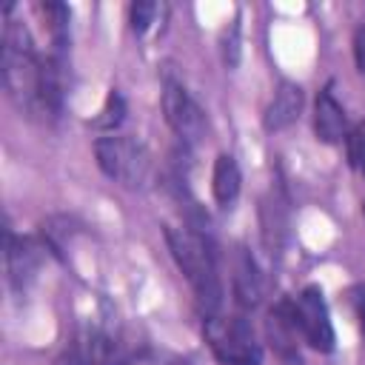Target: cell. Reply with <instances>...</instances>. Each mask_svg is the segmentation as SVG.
<instances>
[{
	"label": "cell",
	"instance_id": "6da1fadb",
	"mask_svg": "<svg viewBox=\"0 0 365 365\" xmlns=\"http://www.w3.org/2000/svg\"><path fill=\"white\" fill-rule=\"evenodd\" d=\"M163 234H165L171 259L177 262V268L182 271V277L188 279V285L194 291L200 317L220 314L225 288L220 279L217 251H214V242L208 240V234L197 231L194 225H165Z\"/></svg>",
	"mask_w": 365,
	"mask_h": 365
},
{
	"label": "cell",
	"instance_id": "7a4b0ae2",
	"mask_svg": "<svg viewBox=\"0 0 365 365\" xmlns=\"http://www.w3.org/2000/svg\"><path fill=\"white\" fill-rule=\"evenodd\" d=\"M3 86L11 103L31 120H40V80L43 51H37L29 29L20 20H6L3 29Z\"/></svg>",
	"mask_w": 365,
	"mask_h": 365
},
{
	"label": "cell",
	"instance_id": "3957f363",
	"mask_svg": "<svg viewBox=\"0 0 365 365\" xmlns=\"http://www.w3.org/2000/svg\"><path fill=\"white\" fill-rule=\"evenodd\" d=\"M94 160L100 171L123 188L140 191L151 180V154L143 140L131 134H103L94 140Z\"/></svg>",
	"mask_w": 365,
	"mask_h": 365
},
{
	"label": "cell",
	"instance_id": "277c9868",
	"mask_svg": "<svg viewBox=\"0 0 365 365\" xmlns=\"http://www.w3.org/2000/svg\"><path fill=\"white\" fill-rule=\"evenodd\" d=\"M202 319V336L220 365H262V342L242 314H211Z\"/></svg>",
	"mask_w": 365,
	"mask_h": 365
},
{
	"label": "cell",
	"instance_id": "5b68a950",
	"mask_svg": "<svg viewBox=\"0 0 365 365\" xmlns=\"http://www.w3.org/2000/svg\"><path fill=\"white\" fill-rule=\"evenodd\" d=\"M288 311L299 328L302 342H308L319 354H331L336 348V331L331 322V311L319 285H305L299 294L285 297Z\"/></svg>",
	"mask_w": 365,
	"mask_h": 365
},
{
	"label": "cell",
	"instance_id": "8992f818",
	"mask_svg": "<svg viewBox=\"0 0 365 365\" xmlns=\"http://www.w3.org/2000/svg\"><path fill=\"white\" fill-rule=\"evenodd\" d=\"M131 356L128 345L117 336L100 328H83L63 345L54 365H128Z\"/></svg>",
	"mask_w": 365,
	"mask_h": 365
},
{
	"label": "cell",
	"instance_id": "52a82bcc",
	"mask_svg": "<svg viewBox=\"0 0 365 365\" xmlns=\"http://www.w3.org/2000/svg\"><path fill=\"white\" fill-rule=\"evenodd\" d=\"M163 117H165L168 128L185 145H197L208 131V117H205L202 106L191 97L185 83H180L174 77L163 80Z\"/></svg>",
	"mask_w": 365,
	"mask_h": 365
},
{
	"label": "cell",
	"instance_id": "ba28073f",
	"mask_svg": "<svg viewBox=\"0 0 365 365\" xmlns=\"http://www.w3.org/2000/svg\"><path fill=\"white\" fill-rule=\"evenodd\" d=\"M46 245L34 237H20L14 234L11 225H6V240H3V257H6V277L14 294H26L29 285L37 279L40 262H43Z\"/></svg>",
	"mask_w": 365,
	"mask_h": 365
},
{
	"label": "cell",
	"instance_id": "9c48e42d",
	"mask_svg": "<svg viewBox=\"0 0 365 365\" xmlns=\"http://www.w3.org/2000/svg\"><path fill=\"white\" fill-rule=\"evenodd\" d=\"M299 339H302L299 328H297V322L288 311V302L282 297L265 314V342H268V348L279 365H305L302 351H299Z\"/></svg>",
	"mask_w": 365,
	"mask_h": 365
},
{
	"label": "cell",
	"instance_id": "30bf717a",
	"mask_svg": "<svg viewBox=\"0 0 365 365\" xmlns=\"http://www.w3.org/2000/svg\"><path fill=\"white\" fill-rule=\"evenodd\" d=\"M348 131V114L334 94V83H325L314 97V134L325 145H339Z\"/></svg>",
	"mask_w": 365,
	"mask_h": 365
},
{
	"label": "cell",
	"instance_id": "8fae6325",
	"mask_svg": "<svg viewBox=\"0 0 365 365\" xmlns=\"http://www.w3.org/2000/svg\"><path fill=\"white\" fill-rule=\"evenodd\" d=\"M259 225H262V245L271 254H279L288 240V194L282 180H277L259 202Z\"/></svg>",
	"mask_w": 365,
	"mask_h": 365
},
{
	"label": "cell",
	"instance_id": "7c38bea8",
	"mask_svg": "<svg viewBox=\"0 0 365 365\" xmlns=\"http://www.w3.org/2000/svg\"><path fill=\"white\" fill-rule=\"evenodd\" d=\"M231 291H234V302L242 311H254L262 302V297H265V279L259 274V265H257L254 254L245 245H237V251H234Z\"/></svg>",
	"mask_w": 365,
	"mask_h": 365
},
{
	"label": "cell",
	"instance_id": "4fadbf2b",
	"mask_svg": "<svg viewBox=\"0 0 365 365\" xmlns=\"http://www.w3.org/2000/svg\"><path fill=\"white\" fill-rule=\"evenodd\" d=\"M302 106H305V91H302V86H299V83H291V80H282V83L277 86L274 97L268 100L265 111H262V128H265L268 134H277V131L288 128V125L299 117Z\"/></svg>",
	"mask_w": 365,
	"mask_h": 365
},
{
	"label": "cell",
	"instance_id": "5bb4252c",
	"mask_svg": "<svg viewBox=\"0 0 365 365\" xmlns=\"http://www.w3.org/2000/svg\"><path fill=\"white\" fill-rule=\"evenodd\" d=\"M240 188H242V171H240V163L234 154L228 151H220L214 157V168H211V194H214V202L220 208H231L240 197Z\"/></svg>",
	"mask_w": 365,
	"mask_h": 365
},
{
	"label": "cell",
	"instance_id": "9a60e30c",
	"mask_svg": "<svg viewBox=\"0 0 365 365\" xmlns=\"http://www.w3.org/2000/svg\"><path fill=\"white\" fill-rule=\"evenodd\" d=\"M40 14L46 17L48 37H51V51L68 57V43H71V9L66 3H40Z\"/></svg>",
	"mask_w": 365,
	"mask_h": 365
},
{
	"label": "cell",
	"instance_id": "2e32d148",
	"mask_svg": "<svg viewBox=\"0 0 365 365\" xmlns=\"http://www.w3.org/2000/svg\"><path fill=\"white\" fill-rule=\"evenodd\" d=\"M125 111H128V103H125L123 91L120 88H111L108 97H106V103H103V108H100V114L88 125L97 128V131H103V134H117L120 123L125 120Z\"/></svg>",
	"mask_w": 365,
	"mask_h": 365
},
{
	"label": "cell",
	"instance_id": "e0dca14e",
	"mask_svg": "<svg viewBox=\"0 0 365 365\" xmlns=\"http://www.w3.org/2000/svg\"><path fill=\"white\" fill-rule=\"evenodd\" d=\"M157 14H160V6L154 0H137L128 6V26L134 34H145L154 23H157Z\"/></svg>",
	"mask_w": 365,
	"mask_h": 365
},
{
	"label": "cell",
	"instance_id": "ac0fdd59",
	"mask_svg": "<svg viewBox=\"0 0 365 365\" xmlns=\"http://www.w3.org/2000/svg\"><path fill=\"white\" fill-rule=\"evenodd\" d=\"M240 17L231 20V26L222 31V63L228 68H234L240 63Z\"/></svg>",
	"mask_w": 365,
	"mask_h": 365
},
{
	"label": "cell",
	"instance_id": "d6986e66",
	"mask_svg": "<svg viewBox=\"0 0 365 365\" xmlns=\"http://www.w3.org/2000/svg\"><path fill=\"white\" fill-rule=\"evenodd\" d=\"M345 148H348V160L354 168H359L365 163V125H356L348 131L345 137Z\"/></svg>",
	"mask_w": 365,
	"mask_h": 365
},
{
	"label": "cell",
	"instance_id": "ffe728a7",
	"mask_svg": "<svg viewBox=\"0 0 365 365\" xmlns=\"http://www.w3.org/2000/svg\"><path fill=\"white\" fill-rule=\"evenodd\" d=\"M351 46H354V63H356V71L365 74V23L356 26L354 37H351Z\"/></svg>",
	"mask_w": 365,
	"mask_h": 365
},
{
	"label": "cell",
	"instance_id": "44dd1931",
	"mask_svg": "<svg viewBox=\"0 0 365 365\" xmlns=\"http://www.w3.org/2000/svg\"><path fill=\"white\" fill-rule=\"evenodd\" d=\"M351 297V305H354V314H356V322H359V331L365 334V285H354L348 291Z\"/></svg>",
	"mask_w": 365,
	"mask_h": 365
},
{
	"label": "cell",
	"instance_id": "7402d4cb",
	"mask_svg": "<svg viewBox=\"0 0 365 365\" xmlns=\"http://www.w3.org/2000/svg\"><path fill=\"white\" fill-rule=\"evenodd\" d=\"M157 365H191L188 359H177V356H171V359H163V362H157Z\"/></svg>",
	"mask_w": 365,
	"mask_h": 365
},
{
	"label": "cell",
	"instance_id": "603a6c76",
	"mask_svg": "<svg viewBox=\"0 0 365 365\" xmlns=\"http://www.w3.org/2000/svg\"><path fill=\"white\" fill-rule=\"evenodd\" d=\"M359 171H362V177H365V163H362V165H359Z\"/></svg>",
	"mask_w": 365,
	"mask_h": 365
}]
</instances>
